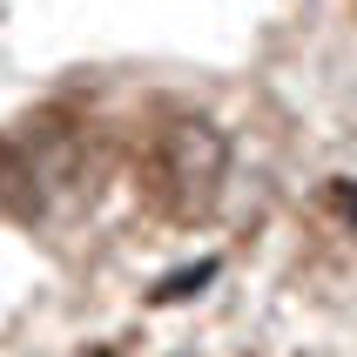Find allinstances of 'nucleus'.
<instances>
[{
    "label": "nucleus",
    "instance_id": "obj_1",
    "mask_svg": "<svg viewBox=\"0 0 357 357\" xmlns=\"http://www.w3.org/2000/svg\"><path fill=\"white\" fill-rule=\"evenodd\" d=\"M149 176H155V196L169 216L196 222L209 216V202L222 196V176H229V155H222V135L202 128V121H176L162 149L149 155Z\"/></svg>",
    "mask_w": 357,
    "mask_h": 357
},
{
    "label": "nucleus",
    "instance_id": "obj_2",
    "mask_svg": "<svg viewBox=\"0 0 357 357\" xmlns=\"http://www.w3.org/2000/svg\"><path fill=\"white\" fill-rule=\"evenodd\" d=\"M95 357H108V351H95Z\"/></svg>",
    "mask_w": 357,
    "mask_h": 357
}]
</instances>
